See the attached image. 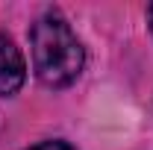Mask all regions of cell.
<instances>
[{
  "instance_id": "obj_3",
  "label": "cell",
  "mask_w": 153,
  "mask_h": 150,
  "mask_svg": "<svg viewBox=\"0 0 153 150\" xmlns=\"http://www.w3.org/2000/svg\"><path fill=\"white\" fill-rule=\"evenodd\" d=\"M30 150H74L68 141H41V144H36V147Z\"/></svg>"
},
{
  "instance_id": "obj_4",
  "label": "cell",
  "mask_w": 153,
  "mask_h": 150,
  "mask_svg": "<svg viewBox=\"0 0 153 150\" xmlns=\"http://www.w3.org/2000/svg\"><path fill=\"white\" fill-rule=\"evenodd\" d=\"M147 18H150V30H153V3L147 6Z\"/></svg>"
},
{
  "instance_id": "obj_1",
  "label": "cell",
  "mask_w": 153,
  "mask_h": 150,
  "mask_svg": "<svg viewBox=\"0 0 153 150\" xmlns=\"http://www.w3.org/2000/svg\"><path fill=\"white\" fill-rule=\"evenodd\" d=\"M33 44V68L36 76L47 88H65L71 85L82 71V44L68 27V21L59 12H44L30 30Z\"/></svg>"
},
{
  "instance_id": "obj_2",
  "label": "cell",
  "mask_w": 153,
  "mask_h": 150,
  "mask_svg": "<svg viewBox=\"0 0 153 150\" xmlns=\"http://www.w3.org/2000/svg\"><path fill=\"white\" fill-rule=\"evenodd\" d=\"M24 76H27V65H24L21 50L12 44L9 36L0 33V97L15 94L24 82Z\"/></svg>"
}]
</instances>
